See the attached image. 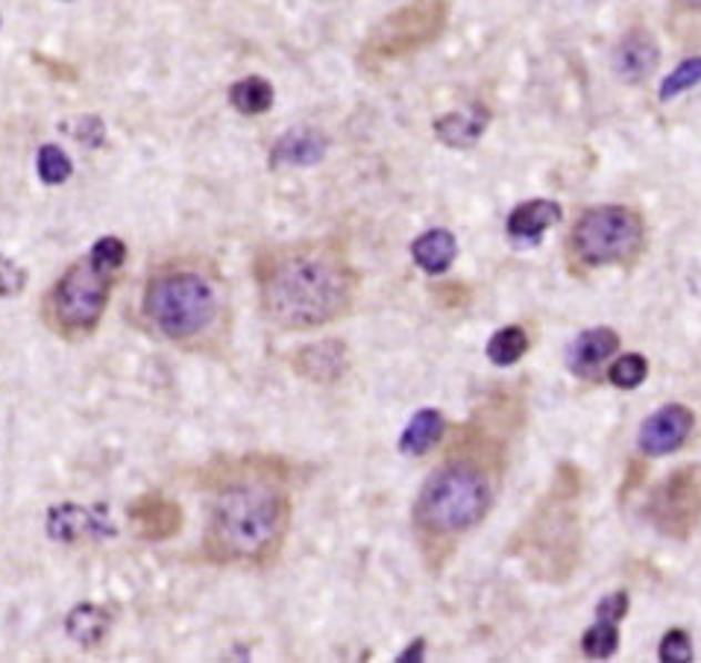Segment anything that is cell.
Returning <instances> with one entry per match:
<instances>
[{"mask_svg":"<svg viewBox=\"0 0 701 663\" xmlns=\"http://www.w3.org/2000/svg\"><path fill=\"white\" fill-rule=\"evenodd\" d=\"M446 24V0H414L405 9L382 21L370 35L367 50L382 59L408 57L414 50L435 42Z\"/></svg>","mask_w":701,"mask_h":663,"instance_id":"9c48e42d","label":"cell"},{"mask_svg":"<svg viewBox=\"0 0 701 663\" xmlns=\"http://www.w3.org/2000/svg\"><path fill=\"white\" fill-rule=\"evenodd\" d=\"M687 3H693V7H701V0H687Z\"/></svg>","mask_w":701,"mask_h":663,"instance_id":"d6a6232c","label":"cell"},{"mask_svg":"<svg viewBox=\"0 0 701 663\" xmlns=\"http://www.w3.org/2000/svg\"><path fill=\"white\" fill-rule=\"evenodd\" d=\"M141 312L162 338L191 347L221 324L223 297L203 267L167 265L144 285Z\"/></svg>","mask_w":701,"mask_h":663,"instance_id":"5b68a950","label":"cell"},{"mask_svg":"<svg viewBox=\"0 0 701 663\" xmlns=\"http://www.w3.org/2000/svg\"><path fill=\"white\" fill-rule=\"evenodd\" d=\"M619 349V335L608 326L581 332L567 347V367L581 379H590L602 370V365Z\"/></svg>","mask_w":701,"mask_h":663,"instance_id":"5bb4252c","label":"cell"},{"mask_svg":"<svg viewBox=\"0 0 701 663\" xmlns=\"http://www.w3.org/2000/svg\"><path fill=\"white\" fill-rule=\"evenodd\" d=\"M646 514L663 538L687 540L701 522V465H687L660 481Z\"/></svg>","mask_w":701,"mask_h":663,"instance_id":"ba28073f","label":"cell"},{"mask_svg":"<svg viewBox=\"0 0 701 663\" xmlns=\"http://www.w3.org/2000/svg\"><path fill=\"white\" fill-rule=\"evenodd\" d=\"M643 217L628 206L587 208L570 233V256L587 271L608 265H631L643 253Z\"/></svg>","mask_w":701,"mask_h":663,"instance_id":"8992f818","label":"cell"},{"mask_svg":"<svg viewBox=\"0 0 701 663\" xmlns=\"http://www.w3.org/2000/svg\"><path fill=\"white\" fill-rule=\"evenodd\" d=\"M693 411L681 402H672V406L658 408L652 417H646V424L640 426V435H637V447L646 458L672 456L693 435Z\"/></svg>","mask_w":701,"mask_h":663,"instance_id":"30bf717a","label":"cell"},{"mask_svg":"<svg viewBox=\"0 0 701 663\" xmlns=\"http://www.w3.org/2000/svg\"><path fill=\"white\" fill-rule=\"evenodd\" d=\"M649 376V358L640 356V353H626L619 356L617 361L608 370V381L619 390H634L640 388Z\"/></svg>","mask_w":701,"mask_h":663,"instance_id":"484cf974","label":"cell"},{"mask_svg":"<svg viewBox=\"0 0 701 663\" xmlns=\"http://www.w3.org/2000/svg\"><path fill=\"white\" fill-rule=\"evenodd\" d=\"M230 103L241 115H264L273 106V85L262 76H244L230 89Z\"/></svg>","mask_w":701,"mask_h":663,"instance_id":"603a6c76","label":"cell"},{"mask_svg":"<svg viewBox=\"0 0 701 663\" xmlns=\"http://www.w3.org/2000/svg\"><path fill=\"white\" fill-rule=\"evenodd\" d=\"M528 347H531V338L522 326H502L487 340V358L496 367H511L526 356Z\"/></svg>","mask_w":701,"mask_h":663,"instance_id":"7402d4cb","label":"cell"},{"mask_svg":"<svg viewBox=\"0 0 701 663\" xmlns=\"http://www.w3.org/2000/svg\"><path fill=\"white\" fill-rule=\"evenodd\" d=\"M103 517H98L89 508L59 506L48 517V534L59 543H77L83 538H94L103 529Z\"/></svg>","mask_w":701,"mask_h":663,"instance_id":"ac0fdd59","label":"cell"},{"mask_svg":"<svg viewBox=\"0 0 701 663\" xmlns=\"http://www.w3.org/2000/svg\"><path fill=\"white\" fill-rule=\"evenodd\" d=\"M455 256H458V241L449 230H429L412 244V258L429 276L446 274Z\"/></svg>","mask_w":701,"mask_h":663,"instance_id":"d6986e66","label":"cell"},{"mask_svg":"<svg viewBox=\"0 0 701 663\" xmlns=\"http://www.w3.org/2000/svg\"><path fill=\"white\" fill-rule=\"evenodd\" d=\"M699 83H701V57L684 59V62H681V65H678L675 71L663 80V83H660V100L669 103V100H675L678 94L690 92V89H695Z\"/></svg>","mask_w":701,"mask_h":663,"instance_id":"4316f807","label":"cell"},{"mask_svg":"<svg viewBox=\"0 0 701 663\" xmlns=\"http://www.w3.org/2000/svg\"><path fill=\"white\" fill-rule=\"evenodd\" d=\"M349 356L347 344L338 338L317 340V344H308V347H299L297 356L291 358V367L299 379L317 381V385H326V381H335L347 374Z\"/></svg>","mask_w":701,"mask_h":663,"instance_id":"7c38bea8","label":"cell"},{"mask_svg":"<svg viewBox=\"0 0 701 663\" xmlns=\"http://www.w3.org/2000/svg\"><path fill=\"white\" fill-rule=\"evenodd\" d=\"M563 217V208L555 203V200H528V203H520V206L514 208L511 215H508V238L514 244H537V241L543 238L546 230H552L555 224H561Z\"/></svg>","mask_w":701,"mask_h":663,"instance_id":"2e32d148","label":"cell"},{"mask_svg":"<svg viewBox=\"0 0 701 663\" xmlns=\"http://www.w3.org/2000/svg\"><path fill=\"white\" fill-rule=\"evenodd\" d=\"M494 499L496 465L490 452H479L476 447L455 449L423 481L412 511L414 531L423 543H455L485 520Z\"/></svg>","mask_w":701,"mask_h":663,"instance_id":"3957f363","label":"cell"},{"mask_svg":"<svg viewBox=\"0 0 701 663\" xmlns=\"http://www.w3.org/2000/svg\"><path fill=\"white\" fill-rule=\"evenodd\" d=\"M130 520L141 540H167L182 529V508L159 493H148L132 502Z\"/></svg>","mask_w":701,"mask_h":663,"instance_id":"4fadbf2b","label":"cell"},{"mask_svg":"<svg viewBox=\"0 0 701 663\" xmlns=\"http://www.w3.org/2000/svg\"><path fill=\"white\" fill-rule=\"evenodd\" d=\"M103 135H106V130H103V124H100L98 118H83L80 126H77V139L89 144V147H98V144L103 142Z\"/></svg>","mask_w":701,"mask_h":663,"instance_id":"4dcf8cb0","label":"cell"},{"mask_svg":"<svg viewBox=\"0 0 701 663\" xmlns=\"http://www.w3.org/2000/svg\"><path fill=\"white\" fill-rule=\"evenodd\" d=\"M256 288L273 326L306 332L347 315L358 294V274L335 241H306L264 253L256 262Z\"/></svg>","mask_w":701,"mask_h":663,"instance_id":"6da1fadb","label":"cell"},{"mask_svg":"<svg viewBox=\"0 0 701 663\" xmlns=\"http://www.w3.org/2000/svg\"><path fill=\"white\" fill-rule=\"evenodd\" d=\"M619 649V622L611 616H596V622L581 638V652L590 661H608Z\"/></svg>","mask_w":701,"mask_h":663,"instance_id":"cb8c5ba5","label":"cell"},{"mask_svg":"<svg viewBox=\"0 0 701 663\" xmlns=\"http://www.w3.org/2000/svg\"><path fill=\"white\" fill-rule=\"evenodd\" d=\"M35 171H39V180H42L44 185H62L71 180V174H74V162H71V156H68L62 147H57V144H42L39 159H35Z\"/></svg>","mask_w":701,"mask_h":663,"instance_id":"d4e9b609","label":"cell"},{"mask_svg":"<svg viewBox=\"0 0 701 663\" xmlns=\"http://www.w3.org/2000/svg\"><path fill=\"white\" fill-rule=\"evenodd\" d=\"M490 124V112L485 106H470L467 112H449L435 121V135L446 147H473L485 135Z\"/></svg>","mask_w":701,"mask_h":663,"instance_id":"e0dca14e","label":"cell"},{"mask_svg":"<svg viewBox=\"0 0 701 663\" xmlns=\"http://www.w3.org/2000/svg\"><path fill=\"white\" fill-rule=\"evenodd\" d=\"M444 415L435 411V408H423V411H417V415L408 420V426H405L403 438H399V452L412 458L426 456V452H431V449L438 447L440 438H444Z\"/></svg>","mask_w":701,"mask_h":663,"instance_id":"ffe728a7","label":"cell"},{"mask_svg":"<svg viewBox=\"0 0 701 663\" xmlns=\"http://www.w3.org/2000/svg\"><path fill=\"white\" fill-rule=\"evenodd\" d=\"M89 258L94 265L112 274V271H118L126 262V244L121 238H115V235H103L100 241H94Z\"/></svg>","mask_w":701,"mask_h":663,"instance_id":"f1b7e54d","label":"cell"},{"mask_svg":"<svg viewBox=\"0 0 701 663\" xmlns=\"http://www.w3.org/2000/svg\"><path fill=\"white\" fill-rule=\"evenodd\" d=\"M291 529V497L267 476L223 484L209 506L203 555L212 564H271Z\"/></svg>","mask_w":701,"mask_h":663,"instance_id":"7a4b0ae2","label":"cell"},{"mask_svg":"<svg viewBox=\"0 0 701 663\" xmlns=\"http://www.w3.org/2000/svg\"><path fill=\"white\" fill-rule=\"evenodd\" d=\"M423 652H426V640L417 638V640H414V643H412V646L403 649V652H399V657H396V661H399V663L423 661Z\"/></svg>","mask_w":701,"mask_h":663,"instance_id":"1f68e13d","label":"cell"},{"mask_svg":"<svg viewBox=\"0 0 701 663\" xmlns=\"http://www.w3.org/2000/svg\"><path fill=\"white\" fill-rule=\"evenodd\" d=\"M109 629H112V614H109L106 608L91 605V602L71 608V614L65 620L68 638L80 643L83 649H94L98 643H103Z\"/></svg>","mask_w":701,"mask_h":663,"instance_id":"44dd1931","label":"cell"},{"mask_svg":"<svg viewBox=\"0 0 701 663\" xmlns=\"http://www.w3.org/2000/svg\"><path fill=\"white\" fill-rule=\"evenodd\" d=\"M658 657L663 663H690L693 661V640L684 629H669L658 646Z\"/></svg>","mask_w":701,"mask_h":663,"instance_id":"83f0119b","label":"cell"},{"mask_svg":"<svg viewBox=\"0 0 701 663\" xmlns=\"http://www.w3.org/2000/svg\"><path fill=\"white\" fill-rule=\"evenodd\" d=\"M112 279L109 271L98 267L91 258L74 262L65 274L59 276L48 297L50 326L71 340H80L100 326V317L106 312Z\"/></svg>","mask_w":701,"mask_h":663,"instance_id":"52a82bcc","label":"cell"},{"mask_svg":"<svg viewBox=\"0 0 701 663\" xmlns=\"http://www.w3.org/2000/svg\"><path fill=\"white\" fill-rule=\"evenodd\" d=\"M329 150V139L314 130V126H297L273 144L271 165L273 167H312L323 162Z\"/></svg>","mask_w":701,"mask_h":663,"instance_id":"9a60e30c","label":"cell"},{"mask_svg":"<svg viewBox=\"0 0 701 663\" xmlns=\"http://www.w3.org/2000/svg\"><path fill=\"white\" fill-rule=\"evenodd\" d=\"M578 493H581V476L576 473V467H558L552 490L511 538V555L520 558L535 579L561 584L576 572L581 561Z\"/></svg>","mask_w":701,"mask_h":663,"instance_id":"277c9868","label":"cell"},{"mask_svg":"<svg viewBox=\"0 0 701 663\" xmlns=\"http://www.w3.org/2000/svg\"><path fill=\"white\" fill-rule=\"evenodd\" d=\"M660 62V50L654 35L643 27H634L622 35V42L613 50V71L622 83L637 85L654 74Z\"/></svg>","mask_w":701,"mask_h":663,"instance_id":"8fae6325","label":"cell"},{"mask_svg":"<svg viewBox=\"0 0 701 663\" xmlns=\"http://www.w3.org/2000/svg\"><path fill=\"white\" fill-rule=\"evenodd\" d=\"M27 285V271L12 258L0 256V297H18Z\"/></svg>","mask_w":701,"mask_h":663,"instance_id":"f546056e","label":"cell"}]
</instances>
